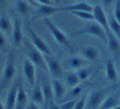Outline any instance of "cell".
<instances>
[{
    "instance_id": "8fae6325",
    "label": "cell",
    "mask_w": 120,
    "mask_h": 109,
    "mask_svg": "<svg viewBox=\"0 0 120 109\" xmlns=\"http://www.w3.org/2000/svg\"><path fill=\"white\" fill-rule=\"evenodd\" d=\"M92 13H93V16H94V20L103 27L104 30H105L106 33L109 32L110 29H109V26L108 16L106 15L105 11L104 10L103 7H102L100 4H97L96 6L93 7Z\"/></svg>"
},
{
    "instance_id": "603a6c76",
    "label": "cell",
    "mask_w": 120,
    "mask_h": 109,
    "mask_svg": "<svg viewBox=\"0 0 120 109\" xmlns=\"http://www.w3.org/2000/svg\"><path fill=\"white\" fill-rule=\"evenodd\" d=\"M108 21L109 29L120 40V23L117 21L111 12H108Z\"/></svg>"
},
{
    "instance_id": "f1b7e54d",
    "label": "cell",
    "mask_w": 120,
    "mask_h": 109,
    "mask_svg": "<svg viewBox=\"0 0 120 109\" xmlns=\"http://www.w3.org/2000/svg\"><path fill=\"white\" fill-rule=\"evenodd\" d=\"M71 14L74 15L75 17L82 19L84 21H95L94 20V16L92 12H86V11H72L69 12Z\"/></svg>"
},
{
    "instance_id": "7c38bea8",
    "label": "cell",
    "mask_w": 120,
    "mask_h": 109,
    "mask_svg": "<svg viewBox=\"0 0 120 109\" xmlns=\"http://www.w3.org/2000/svg\"><path fill=\"white\" fill-rule=\"evenodd\" d=\"M35 65L27 58L23 62L22 65V71H23L24 76L27 82L30 84L32 88L36 84V78H35Z\"/></svg>"
},
{
    "instance_id": "5b68a950",
    "label": "cell",
    "mask_w": 120,
    "mask_h": 109,
    "mask_svg": "<svg viewBox=\"0 0 120 109\" xmlns=\"http://www.w3.org/2000/svg\"><path fill=\"white\" fill-rule=\"evenodd\" d=\"M45 62H46L48 73L54 79H62L64 76V68L60 61L53 55L44 54Z\"/></svg>"
},
{
    "instance_id": "4dcf8cb0",
    "label": "cell",
    "mask_w": 120,
    "mask_h": 109,
    "mask_svg": "<svg viewBox=\"0 0 120 109\" xmlns=\"http://www.w3.org/2000/svg\"><path fill=\"white\" fill-rule=\"evenodd\" d=\"M76 105L75 99H69L59 103L60 109H73Z\"/></svg>"
},
{
    "instance_id": "f35d334b",
    "label": "cell",
    "mask_w": 120,
    "mask_h": 109,
    "mask_svg": "<svg viewBox=\"0 0 120 109\" xmlns=\"http://www.w3.org/2000/svg\"><path fill=\"white\" fill-rule=\"evenodd\" d=\"M4 108H5V107H4V105L3 104L2 101L0 100V109H4Z\"/></svg>"
},
{
    "instance_id": "9c48e42d",
    "label": "cell",
    "mask_w": 120,
    "mask_h": 109,
    "mask_svg": "<svg viewBox=\"0 0 120 109\" xmlns=\"http://www.w3.org/2000/svg\"><path fill=\"white\" fill-rule=\"evenodd\" d=\"M12 43L15 48H19L23 43V33L22 28V22L17 13L14 14L13 28L12 32Z\"/></svg>"
},
{
    "instance_id": "cb8c5ba5",
    "label": "cell",
    "mask_w": 120,
    "mask_h": 109,
    "mask_svg": "<svg viewBox=\"0 0 120 109\" xmlns=\"http://www.w3.org/2000/svg\"><path fill=\"white\" fill-rule=\"evenodd\" d=\"M120 103V101L118 100V98L115 94H111V95L108 96L105 98V100L100 105V109H111L115 108L118 104Z\"/></svg>"
},
{
    "instance_id": "30bf717a",
    "label": "cell",
    "mask_w": 120,
    "mask_h": 109,
    "mask_svg": "<svg viewBox=\"0 0 120 109\" xmlns=\"http://www.w3.org/2000/svg\"><path fill=\"white\" fill-rule=\"evenodd\" d=\"M51 85L52 89H53V97H54L55 102L58 104L61 103L64 101V98H65L66 94L68 93L65 84L61 81L60 79L53 78V80H51Z\"/></svg>"
},
{
    "instance_id": "484cf974",
    "label": "cell",
    "mask_w": 120,
    "mask_h": 109,
    "mask_svg": "<svg viewBox=\"0 0 120 109\" xmlns=\"http://www.w3.org/2000/svg\"><path fill=\"white\" fill-rule=\"evenodd\" d=\"M82 57L85 58L87 61L96 62L99 58V52L96 48L93 47H86L82 51Z\"/></svg>"
},
{
    "instance_id": "ac0fdd59",
    "label": "cell",
    "mask_w": 120,
    "mask_h": 109,
    "mask_svg": "<svg viewBox=\"0 0 120 109\" xmlns=\"http://www.w3.org/2000/svg\"><path fill=\"white\" fill-rule=\"evenodd\" d=\"M61 12H72V11H86V12H92L93 7L86 2H77V4H72V5L64 6L60 7Z\"/></svg>"
},
{
    "instance_id": "4316f807",
    "label": "cell",
    "mask_w": 120,
    "mask_h": 109,
    "mask_svg": "<svg viewBox=\"0 0 120 109\" xmlns=\"http://www.w3.org/2000/svg\"><path fill=\"white\" fill-rule=\"evenodd\" d=\"M11 51L8 36L0 30V52L3 53H8Z\"/></svg>"
},
{
    "instance_id": "3957f363",
    "label": "cell",
    "mask_w": 120,
    "mask_h": 109,
    "mask_svg": "<svg viewBox=\"0 0 120 109\" xmlns=\"http://www.w3.org/2000/svg\"><path fill=\"white\" fill-rule=\"evenodd\" d=\"M23 46L27 58L40 71L43 72H48L46 62L43 53L34 46L29 39L23 40Z\"/></svg>"
},
{
    "instance_id": "60d3db41",
    "label": "cell",
    "mask_w": 120,
    "mask_h": 109,
    "mask_svg": "<svg viewBox=\"0 0 120 109\" xmlns=\"http://www.w3.org/2000/svg\"><path fill=\"white\" fill-rule=\"evenodd\" d=\"M77 2H82V1H83V0H77Z\"/></svg>"
},
{
    "instance_id": "836d02e7",
    "label": "cell",
    "mask_w": 120,
    "mask_h": 109,
    "mask_svg": "<svg viewBox=\"0 0 120 109\" xmlns=\"http://www.w3.org/2000/svg\"><path fill=\"white\" fill-rule=\"evenodd\" d=\"M10 0H0V12H5L6 8L9 5Z\"/></svg>"
},
{
    "instance_id": "d4e9b609",
    "label": "cell",
    "mask_w": 120,
    "mask_h": 109,
    "mask_svg": "<svg viewBox=\"0 0 120 109\" xmlns=\"http://www.w3.org/2000/svg\"><path fill=\"white\" fill-rule=\"evenodd\" d=\"M86 88V85L84 86V84H79L77 85L74 86V87H72V89L69 91H68L67 94H66L65 98H64V101H66V100H69V99H75L77 98L78 96H80L81 94H82L83 90L85 89ZM63 101V102H64Z\"/></svg>"
},
{
    "instance_id": "52a82bcc",
    "label": "cell",
    "mask_w": 120,
    "mask_h": 109,
    "mask_svg": "<svg viewBox=\"0 0 120 109\" xmlns=\"http://www.w3.org/2000/svg\"><path fill=\"white\" fill-rule=\"evenodd\" d=\"M40 84H41L42 91H43L44 97H45L44 107L49 109H59L60 107L58 106L59 104L57 103L54 100L51 82L49 83L45 80H42Z\"/></svg>"
},
{
    "instance_id": "9a60e30c",
    "label": "cell",
    "mask_w": 120,
    "mask_h": 109,
    "mask_svg": "<svg viewBox=\"0 0 120 109\" xmlns=\"http://www.w3.org/2000/svg\"><path fill=\"white\" fill-rule=\"evenodd\" d=\"M18 83L19 82H14L11 85L10 89H9L8 93L7 98H6L5 104H4V107H5L6 109L15 108L17 90H18Z\"/></svg>"
},
{
    "instance_id": "7402d4cb",
    "label": "cell",
    "mask_w": 120,
    "mask_h": 109,
    "mask_svg": "<svg viewBox=\"0 0 120 109\" xmlns=\"http://www.w3.org/2000/svg\"><path fill=\"white\" fill-rule=\"evenodd\" d=\"M105 72H106V78L108 80L111 82L116 83L118 81V74L115 69L114 64L111 59H108L105 63Z\"/></svg>"
},
{
    "instance_id": "ffe728a7",
    "label": "cell",
    "mask_w": 120,
    "mask_h": 109,
    "mask_svg": "<svg viewBox=\"0 0 120 109\" xmlns=\"http://www.w3.org/2000/svg\"><path fill=\"white\" fill-rule=\"evenodd\" d=\"M107 35V45L109 49L113 53H118L120 52V40L110 30L106 33Z\"/></svg>"
},
{
    "instance_id": "44dd1931",
    "label": "cell",
    "mask_w": 120,
    "mask_h": 109,
    "mask_svg": "<svg viewBox=\"0 0 120 109\" xmlns=\"http://www.w3.org/2000/svg\"><path fill=\"white\" fill-rule=\"evenodd\" d=\"M31 100L40 106H44L45 103V97L42 91L40 83H37L33 87L31 93Z\"/></svg>"
},
{
    "instance_id": "d6986e66",
    "label": "cell",
    "mask_w": 120,
    "mask_h": 109,
    "mask_svg": "<svg viewBox=\"0 0 120 109\" xmlns=\"http://www.w3.org/2000/svg\"><path fill=\"white\" fill-rule=\"evenodd\" d=\"M90 62L87 61L85 58L80 56H72L67 60V64L70 66L71 68L75 70H78L84 66H86L89 65Z\"/></svg>"
},
{
    "instance_id": "e575fe53",
    "label": "cell",
    "mask_w": 120,
    "mask_h": 109,
    "mask_svg": "<svg viewBox=\"0 0 120 109\" xmlns=\"http://www.w3.org/2000/svg\"><path fill=\"white\" fill-rule=\"evenodd\" d=\"M103 2V6L105 7V10L109 12V8L113 4H114V0H102Z\"/></svg>"
},
{
    "instance_id": "8d00e7d4",
    "label": "cell",
    "mask_w": 120,
    "mask_h": 109,
    "mask_svg": "<svg viewBox=\"0 0 120 109\" xmlns=\"http://www.w3.org/2000/svg\"><path fill=\"white\" fill-rule=\"evenodd\" d=\"M35 1L41 5H55L51 0H35Z\"/></svg>"
},
{
    "instance_id": "74e56055",
    "label": "cell",
    "mask_w": 120,
    "mask_h": 109,
    "mask_svg": "<svg viewBox=\"0 0 120 109\" xmlns=\"http://www.w3.org/2000/svg\"><path fill=\"white\" fill-rule=\"evenodd\" d=\"M26 1H27V2L29 3L30 4H31L33 7H38V6H40L39 5V4L37 2H35V1H34V0H26Z\"/></svg>"
},
{
    "instance_id": "ba28073f",
    "label": "cell",
    "mask_w": 120,
    "mask_h": 109,
    "mask_svg": "<svg viewBox=\"0 0 120 109\" xmlns=\"http://www.w3.org/2000/svg\"><path fill=\"white\" fill-rule=\"evenodd\" d=\"M26 30H27V33H28L29 40H30V42L33 44V45L35 48H38L43 54L53 55V53H52L49 47L48 46V44L35 33V30L31 28L30 24H27Z\"/></svg>"
},
{
    "instance_id": "2e32d148",
    "label": "cell",
    "mask_w": 120,
    "mask_h": 109,
    "mask_svg": "<svg viewBox=\"0 0 120 109\" xmlns=\"http://www.w3.org/2000/svg\"><path fill=\"white\" fill-rule=\"evenodd\" d=\"M13 23L11 22V18L5 12H0V30L4 32L8 37L12 36Z\"/></svg>"
},
{
    "instance_id": "d590c367",
    "label": "cell",
    "mask_w": 120,
    "mask_h": 109,
    "mask_svg": "<svg viewBox=\"0 0 120 109\" xmlns=\"http://www.w3.org/2000/svg\"><path fill=\"white\" fill-rule=\"evenodd\" d=\"M26 108H29V109H38L40 108V105H38L37 103H35V102H33V101H30V102H29L28 104H27L26 107Z\"/></svg>"
},
{
    "instance_id": "e0dca14e",
    "label": "cell",
    "mask_w": 120,
    "mask_h": 109,
    "mask_svg": "<svg viewBox=\"0 0 120 109\" xmlns=\"http://www.w3.org/2000/svg\"><path fill=\"white\" fill-rule=\"evenodd\" d=\"M30 6L32 5L26 0H16V7H17V12L21 16L29 19V20L33 12Z\"/></svg>"
},
{
    "instance_id": "f546056e",
    "label": "cell",
    "mask_w": 120,
    "mask_h": 109,
    "mask_svg": "<svg viewBox=\"0 0 120 109\" xmlns=\"http://www.w3.org/2000/svg\"><path fill=\"white\" fill-rule=\"evenodd\" d=\"M91 73H92V70L90 68L87 67V66L77 70V74L82 81H84L88 79L90 75H91Z\"/></svg>"
},
{
    "instance_id": "5bb4252c",
    "label": "cell",
    "mask_w": 120,
    "mask_h": 109,
    "mask_svg": "<svg viewBox=\"0 0 120 109\" xmlns=\"http://www.w3.org/2000/svg\"><path fill=\"white\" fill-rule=\"evenodd\" d=\"M27 102H28V97H27L26 92L24 88L22 80H20L18 83V90H17V101H16V109H24L26 107Z\"/></svg>"
},
{
    "instance_id": "d6a6232c",
    "label": "cell",
    "mask_w": 120,
    "mask_h": 109,
    "mask_svg": "<svg viewBox=\"0 0 120 109\" xmlns=\"http://www.w3.org/2000/svg\"><path fill=\"white\" fill-rule=\"evenodd\" d=\"M86 98H87V96L86 95H84L76 102V105H75V109H84L86 108Z\"/></svg>"
},
{
    "instance_id": "277c9868",
    "label": "cell",
    "mask_w": 120,
    "mask_h": 109,
    "mask_svg": "<svg viewBox=\"0 0 120 109\" xmlns=\"http://www.w3.org/2000/svg\"><path fill=\"white\" fill-rule=\"evenodd\" d=\"M43 22L45 25V26L47 27V29L49 30V31L50 32V34L53 35V39H54V40L57 43L59 44L61 46L67 48L71 53H75V49L72 47V44H71L69 39L68 38V36L59 28H58V26L49 17L43 18Z\"/></svg>"
},
{
    "instance_id": "4fadbf2b",
    "label": "cell",
    "mask_w": 120,
    "mask_h": 109,
    "mask_svg": "<svg viewBox=\"0 0 120 109\" xmlns=\"http://www.w3.org/2000/svg\"><path fill=\"white\" fill-rule=\"evenodd\" d=\"M105 98V93L104 91H95L91 93L86 104V108L97 109L100 108V105Z\"/></svg>"
},
{
    "instance_id": "83f0119b",
    "label": "cell",
    "mask_w": 120,
    "mask_h": 109,
    "mask_svg": "<svg viewBox=\"0 0 120 109\" xmlns=\"http://www.w3.org/2000/svg\"><path fill=\"white\" fill-rule=\"evenodd\" d=\"M82 82L77 72H70L66 75V83L70 87H74Z\"/></svg>"
},
{
    "instance_id": "b9f144b4",
    "label": "cell",
    "mask_w": 120,
    "mask_h": 109,
    "mask_svg": "<svg viewBox=\"0 0 120 109\" xmlns=\"http://www.w3.org/2000/svg\"><path fill=\"white\" fill-rule=\"evenodd\" d=\"M118 84H120V78H119V79H118Z\"/></svg>"
},
{
    "instance_id": "6da1fadb",
    "label": "cell",
    "mask_w": 120,
    "mask_h": 109,
    "mask_svg": "<svg viewBox=\"0 0 120 109\" xmlns=\"http://www.w3.org/2000/svg\"><path fill=\"white\" fill-rule=\"evenodd\" d=\"M16 75V64L15 58L12 51L8 53L7 59L5 61L4 67L3 70L2 76L0 78V94H2L5 89H7L11 85L12 80H14Z\"/></svg>"
},
{
    "instance_id": "8992f818",
    "label": "cell",
    "mask_w": 120,
    "mask_h": 109,
    "mask_svg": "<svg viewBox=\"0 0 120 109\" xmlns=\"http://www.w3.org/2000/svg\"><path fill=\"white\" fill-rule=\"evenodd\" d=\"M61 12L60 7L55 5H41L36 7V9L33 11L32 15L30 18V23H32L39 18H45L50 16L55 15Z\"/></svg>"
},
{
    "instance_id": "1f68e13d",
    "label": "cell",
    "mask_w": 120,
    "mask_h": 109,
    "mask_svg": "<svg viewBox=\"0 0 120 109\" xmlns=\"http://www.w3.org/2000/svg\"><path fill=\"white\" fill-rule=\"evenodd\" d=\"M113 14L115 18L117 19V21L120 23V0H115Z\"/></svg>"
},
{
    "instance_id": "7a4b0ae2",
    "label": "cell",
    "mask_w": 120,
    "mask_h": 109,
    "mask_svg": "<svg viewBox=\"0 0 120 109\" xmlns=\"http://www.w3.org/2000/svg\"><path fill=\"white\" fill-rule=\"evenodd\" d=\"M93 35L100 39L107 44V35L104 28L95 21H88L82 28L72 32L70 35L71 38H77L82 35Z\"/></svg>"
},
{
    "instance_id": "ab89813d",
    "label": "cell",
    "mask_w": 120,
    "mask_h": 109,
    "mask_svg": "<svg viewBox=\"0 0 120 109\" xmlns=\"http://www.w3.org/2000/svg\"><path fill=\"white\" fill-rule=\"evenodd\" d=\"M59 1H60V0H55V4H59Z\"/></svg>"
}]
</instances>
